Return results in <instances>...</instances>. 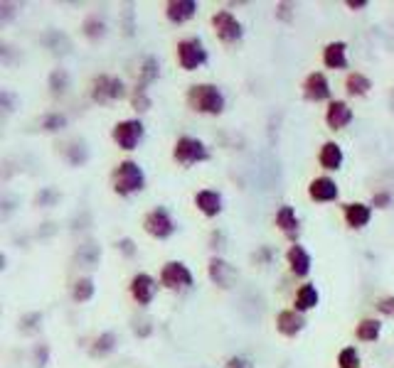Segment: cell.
I'll return each instance as SVG.
<instances>
[{
	"label": "cell",
	"instance_id": "6da1fadb",
	"mask_svg": "<svg viewBox=\"0 0 394 368\" xmlns=\"http://www.w3.org/2000/svg\"><path fill=\"white\" fill-rule=\"evenodd\" d=\"M187 101L195 111L210 115H219L224 111V94L212 84H195L187 91Z\"/></svg>",
	"mask_w": 394,
	"mask_h": 368
},
{
	"label": "cell",
	"instance_id": "7a4b0ae2",
	"mask_svg": "<svg viewBox=\"0 0 394 368\" xmlns=\"http://www.w3.org/2000/svg\"><path fill=\"white\" fill-rule=\"evenodd\" d=\"M146 184V174H143L141 164L133 160H123L114 169V192L121 197H128L133 192H141Z\"/></svg>",
	"mask_w": 394,
	"mask_h": 368
},
{
	"label": "cell",
	"instance_id": "3957f363",
	"mask_svg": "<svg viewBox=\"0 0 394 368\" xmlns=\"http://www.w3.org/2000/svg\"><path fill=\"white\" fill-rule=\"evenodd\" d=\"M177 62L185 71H195L208 62V50L197 37H187L177 42Z\"/></svg>",
	"mask_w": 394,
	"mask_h": 368
},
{
	"label": "cell",
	"instance_id": "277c9868",
	"mask_svg": "<svg viewBox=\"0 0 394 368\" xmlns=\"http://www.w3.org/2000/svg\"><path fill=\"white\" fill-rule=\"evenodd\" d=\"M172 157H175L180 164H195V162H205V160L210 157V153H208V148H205L203 140L185 135V138H180L175 143Z\"/></svg>",
	"mask_w": 394,
	"mask_h": 368
},
{
	"label": "cell",
	"instance_id": "5b68a950",
	"mask_svg": "<svg viewBox=\"0 0 394 368\" xmlns=\"http://www.w3.org/2000/svg\"><path fill=\"white\" fill-rule=\"evenodd\" d=\"M123 96H126V86L116 76H99L91 84V99L96 104H111V101H118Z\"/></svg>",
	"mask_w": 394,
	"mask_h": 368
},
{
	"label": "cell",
	"instance_id": "8992f818",
	"mask_svg": "<svg viewBox=\"0 0 394 368\" xmlns=\"http://www.w3.org/2000/svg\"><path fill=\"white\" fill-rule=\"evenodd\" d=\"M143 138V123L138 118L121 120V123L114 125V140L118 143V148L133 150Z\"/></svg>",
	"mask_w": 394,
	"mask_h": 368
},
{
	"label": "cell",
	"instance_id": "52a82bcc",
	"mask_svg": "<svg viewBox=\"0 0 394 368\" xmlns=\"http://www.w3.org/2000/svg\"><path fill=\"white\" fill-rule=\"evenodd\" d=\"M212 25L217 30V37L222 42H237L242 40L244 30H242V22L232 15L229 10H219L212 15Z\"/></svg>",
	"mask_w": 394,
	"mask_h": 368
},
{
	"label": "cell",
	"instance_id": "ba28073f",
	"mask_svg": "<svg viewBox=\"0 0 394 368\" xmlns=\"http://www.w3.org/2000/svg\"><path fill=\"white\" fill-rule=\"evenodd\" d=\"M161 283L165 285L168 290H182L192 285V273L187 270L185 263L180 260H172V263H165L161 273Z\"/></svg>",
	"mask_w": 394,
	"mask_h": 368
},
{
	"label": "cell",
	"instance_id": "9c48e42d",
	"mask_svg": "<svg viewBox=\"0 0 394 368\" xmlns=\"http://www.w3.org/2000/svg\"><path fill=\"white\" fill-rule=\"evenodd\" d=\"M143 226H146V231L153 236V239L163 241V239H170L172 231H175V224H172L170 214H168L165 209H153L151 214L146 216V221H143Z\"/></svg>",
	"mask_w": 394,
	"mask_h": 368
},
{
	"label": "cell",
	"instance_id": "30bf717a",
	"mask_svg": "<svg viewBox=\"0 0 394 368\" xmlns=\"http://www.w3.org/2000/svg\"><path fill=\"white\" fill-rule=\"evenodd\" d=\"M156 290H158L156 280L146 273H138L136 278L131 280V295L138 304H151L153 297H156Z\"/></svg>",
	"mask_w": 394,
	"mask_h": 368
},
{
	"label": "cell",
	"instance_id": "8fae6325",
	"mask_svg": "<svg viewBox=\"0 0 394 368\" xmlns=\"http://www.w3.org/2000/svg\"><path fill=\"white\" fill-rule=\"evenodd\" d=\"M304 94H306V99L315 101V104L330 99V84H328V79H325L323 71H313V74H308V79H306V84H304Z\"/></svg>",
	"mask_w": 394,
	"mask_h": 368
},
{
	"label": "cell",
	"instance_id": "7c38bea8",
	"mask_svg": "<svg viewBox=\"0 0 394 368\" xmlns=\"http://www.w3.org/2000/svg\"><path fill=\"white\" fill-rule=\"evenodd\" d=\"M195 13H197L195 0H170L165 8L168 20L177 22V25H182V22H187L190 17H195Z\"/></svg>",
	"mask_w": 394,
	"mask_h": 368
},
{
	"label": "cell",
	"instance_id": "4fadbf2b",
	"mask_svg": "<svg viewBox=\"0 0 394 368\" xmlns=\"http://www.w3.org/2000/svg\"><path fill=\"white\" fill-rule=\"evenodd\" d=\"M308 194H311V199H315V201H333V199H338L340 192H338V184L330 177H315L308 187Z\"/></svg>",
	"mask_w": 394,
	"mask_h": 368
},
{
	"label": "cell",
	"instance_id": "5bb4252c",
	"mask_svg": "<svg viewBox=\"0 0 394 368\" xmlns=\"http://www.w3.org/2000/svg\"><path fill=\"white\" fill-rule=\"evenodd\" d=\"M325 120L333 130H343L345 125H350L353 120V108H350L345 101H333L328 106V113H325Z\"/></svg>",
	"mask_w": 394,
	"mask_h": 368
},
{
	"label": "cell",
	"instance_id": "9a60e30c",
	"mask_svg": "<svg viewBox=\"0 0 394 368\" xmlns=\"http://www.w3.org/2000/svg\"><path fill=\"white\" fill-rule=\"evenodd\" d=\"M276 327H278V332L286 334V337H296V334L306 327V319H304V314L296 312V309H286V312H281L276 317Z\"/></svg>",
	"mask_w": 394,
	"mask_h": 368
},
{
	"label": "cell",
	"instance_id": "2e32d148",
	"mask_svg": "<svg viewBox=\"0 0 394 368\" xmlns=\"http://www.w3.org/2000/svg\"><path fill=\"white\" fill-rule=\"evenodd\" d=\"M288 265H291V273L299 275V278H306L311 273V255L304 246H291L288 248Z\"/></svg>",
	"mask_w": 394,
	"mask_h": 368
},
{
	"label": "cell",
	"instance_id": "e0dca14e",
	"mask_svg": "<svg viewBox=\"0 0 394 368\" xmlns=\"http://www.w3.org/2000/svg\"><path fill=\"white\" fill-rule=\"evenodd\" d=\"M323 62L328 69H345L348 66V45L345 42H330L323 50Z\"/></svg>",
	"mask_w": 394,
	"mask_h": 368
},
{
	"label": "cell",
	"instance_id": "ac0fdd59",
	"mask_svg": "<svg viewBox=\"0 0 394 368\" xmlns=\"http://www.w3.org/2000/svg\"><path fill=\"white\" fill-rule=\"evenodd\" d=\"M369 219H372V209L367 204H360V201L345 204V221H348L350 229H362L369 224Z\"/></svg>",
	"mask_w": 394,
	"mask_h": 368
},
{
	"label": "cell",
	"instance_id": "d6986e66",
	"mask_svg": "<svg viewBox=\"0 0 394 368\" xmlns=\"http://www.w3.org/2000/svg\"><path fill=\"white\" fill-rule=\"evenodd\" d=\"M210 278H212L217 285H222V288H229V285H232V280L237 278V270H234L227 260L212 258V260H210Z\"/></svg>",
	"mask_w": 394,
	"mask_h": 368
},
{
	"label": "cell",
	"instance_id": "ffe728a7",
	"mask_svg": "<svg viewBox=\"0 0 394 368\" xmlns=\"http://www.w3.org/2000/svg\"><path fill=\"white\" fill-rule=\"evenodd\" d=\"M195 204L205 216H217L219 211H222V197L212 190H205L195 197Z\"/></svg>",
	"mask_w": 394,
	"mask_h": 368
},
{
	"label": "cell",
	"instance_id": "44dd1931",
	"mask_svg": "<svg viewBox=\"0 0 394 368\" xmlns=\"http://www.w3.org/2000/svg\"><path fill=\"white\" fill-rule=\"evenodd\" d=\"M320 164H323L325 169H340V164H343V148H340L338 143H325L323 148H320Z\"/></svg>",
	"mask_w": 394,
	"mask_h": 368
},
{
	"label": "cell",
	"instance_id": "7402d4cb",
	"mask_svg": "<svg viewBox=\"0 0 394 368\" xmlns=\"http://www.w3.org/2000/svg\"><path fill=\"white\" fill-rule=\"evenodd\" d=\"M276 226L286 236H296V234H299V219H296V211H293V206H281V209H278Z\"/></svg>",
	"mask_w": 394,
	"mask_h": 368
},
{
	"label": "cell",
	"instance_id": "603a6c76",
	"mask_svg": "<svg viewBox=\"0 0 394 368\" xmlns=\"http://www.w3.org/2000/svg\"><path fill=\"white\" fill-rule=\"evenodd\" d=\"M315 304H318V290L313 288V285H304V288L299 290V295H296V312H308V309H313Z\"/></svg>",
	"mask_w": 394,
	"mask_h": 368
},
{
	"label": "cell",
	"instance_id": "cb8c5ba5",
	"mask_svg": "<svg viewBox=\"0 0 394 368\" xmlns=\"http://www.w3.org/2000/svg\"><path fill=\"white\" fill-rule=\"evenodd\" d=\"M345 89H348L350 96H365L372 89V81L365 74H360V71H353V74H348V79H345Z\"/></svg>",
	"mask_w": 394,
	"mask_h": 368
},
{
	"label": "cell",
	"instance_id": "d4e9b609",
	"mask_svg": "<svg viewBox=\"0 0 394 368\" xmlns=\"http://www.w3.org/2000/svg\"><path fill=\"white\" fill-rule=\"evenodd\" d=\"M379 322L377 319H362V322L358 324V339H362V341H374V339L379 337Z\"/></svg>",
	"mask_w": 394,
	"mask_h": 368
},
{
	"label": "cell",
	"instance_id": "484cf974",
	"mask_svg": "<svg viewBox=\"0 0 394 368\" xmlns=\"http://www.w3.org/2000/svg\"><path fill=\"white\" fill-rule=\"evenodd\" d=\"M91 295H94V283H91L89 278L76 280L74 290H72V297H74L76 302H86V299H91Z\"/></svg>",
	"mask_w": 394,
	"mask_h": 368
},
{
	"label": "cell",
	"instance_id": "4316f807",
	"mask_svg": "<svg viewBox=\"0 0 394 368\" xmlns=\"http://www.w3.org/2000/svg\"><path fill=\"white\" fill-rule=\"evenodd\" d=\"M114 346H116V337H114L111 332H107V334H102V337L94 341V348H91V353H94V356H104V353L114 351Z\"/></svg>",
	"mask_w": 394,
	"mask_h": 368
},
{
	"label": "cell",
	"instance_id": "83f0119b",
	"mask_svg": "<svg viewBox=\"0 0 394 368\" xmlns=\"http://www.w3.org/2000/svg\"><path fill=\"white\" fill-rule=\"evenodd\" d=\"M67 86H69V76H67V71H64V69L52 71V76H50V89H52V94H64Z\"/></svg>",
	"mask_w": 394,
	"mask_h": 368
},
{
	"label": "cell",
	"instance_id": "f1b7e54d",
	"mask_svg": "<svg viewBox=\"0 0 394 368\" xmlns=\"http://www.w3.org/2000/svg\"><path fill=\"white\" fill-rule=\"evenodd\" d=\"M158 76V59H153V57H148L146 62H143V69H141V84L138 86H143L146 89L148 84H151L153 79Z\"/></svg>",
	"mask_w": 394,
	"mask_h": 368
},
{
	"label": "cell",
	"instance_id": "f546056e",
	"mask_svg": "<svg viewBox=\"0 0 394 368\" xmlns=\"http://www.w3.org/2000/svg\"><path fill=\"white\" fill-rule=\"evenodd\" d=\"M338 363H340V368H358L360 366V353L355 351L353 346L343 348L340 356H338Z\"/></svg>",
	"mask_w": 394,
	"mask_h": 368
},
{
	"label": "cell",
	"instance_id": "4dcf8cb0",
	"mask_svg": "<svg viewBox=\"0 0 394 368\" xmlns=\"http://www.w3.org/2000/svg\"><path fill=\"white\" fill-rule=\"evenodd\" d=\"M104 32H107V25H104L99 17H89V20L84 22V35L91 37V40H96V37H104Z\"/></svg>",
	"mask_w": 394,
	"mask_h": 368
},
{
	"label": "cell",
	"instance_id": "1f68e13d",
	"mask_svg": "<svg viewBox=\"0 0 394 368\" xmlns=\"http://www.w3.org/2000/svg\"><path fill=\"white\" fill-rule=\"evenodd\" d=\"M67 125V118L62 113H50L42 118V128L50 130V133H55V130H62Z\"/></svg>",
	"mask_w": 394,
	"mask_h": 368
},
{
	"label": "cell",
	"instance_id": "d6a6232c",
	"mask_svg": "<svg viewBox=\"0 0 394 368\" xmlns=\"http://www.w3.org/2000/svg\"><path fill=\"white\" fill-rule=\"evenodd\" d=\"M133 106H136V111H148V108H151V99L146 96V89H143V86H136V94H133Z\"/></svg>",
	"mask_w": 394,
	"mask_h": 368
},
{
	"label": "cell",
	"instance_id": "836d02e7",
	"mask_svg": "<svg viewBox=\"0 0 394 368\" xmlns=\"http://www.w3.org/2000/svg\"><path fill=\"white\" fill-rule=\"evenodd\" d=\"M377 309H379L382 314H387V317H394V297H392V295H389V297H382V299H379V302H377Z\"/></svg>",
	"mask_w": 394,
	"mask_h": 368
},
{
	"label": "cell",
	"instance_id": "e575fe53",
	"mask_svg": "<svg viewBox=\"0 0 394 368\" xmlns=\"http://www.w3.org/2000/svg\"><path fill=\"white\" fill-rule=\"evenodd\" d=\"M227 368H254V363L249 361V358H244V356H232V358H229V363H227Z\"/></svg>",
	"mask_w": 394,
	"mask_h": 368
},
{
	"label": "cell",
	"instance_id": "d590c367",
	"mask_svg": "<svg viewBox=\"0 0 394 368\" xmlns=\"http://www.w3.org/2000/svg\"><path fill=\"white\" fill-rule=\"evenodd\" d=\"M369 3L367 0H348V8H353V10H360V8H367Z\"/></svg>",
	"mask_w": 394,
	"mask_h": 368
},
{
	"label": "cell",
	"instance_id": "8d00e7d4",
	"mask_svg": "<svg viewBox=\"0 0 394 368\" xmlns=\"http://www.w3.org/2000/svg\"><path fill=\"white\" fill-rule=\"evenodd\" d=\"M389 204V194H377L374 197V206H387Z\"/></svg>",
	"mask_w": 394,
	"mask_h": 368
},
{
	"label": "cell",
	"instance_id": "74e56055",
	"mask_svg": "<svg viewBox=\"0 0 394 368\" xmlns=\"http://www.w3.org/2000/svg\"><path fill=\"white\" fill-rule=\"evenodd\" d=\"M278 10H281L278 15H281L283 20H291V13H288V6H286V3H283V6H278Z\"/></svg>",
	"mask_w": 394,
	"mask_h": 368
},
{
	"label": "cell",
	"instance_id": "f35d334b",
	"mask_svg": "<svg viewBox=\"0 0 394 368\" xmlns=\"http://www.w3.org/2000/svg\"><path fill=\"white\" fill-rule=\"evenodd\" d=\"M131 246H133V243H131V241H128V239H126V241H121V248H123V253H126V255H131V253H133Z\"/></svg>",
	"mask_w": 394,
	"mask_h": 368
},
{
	"label": "cell",
	"instance_id": "ab89813d",
	"mask_svg": "<svg viewBox=\"0 0 394 368\" xmlns=\"http://www.w3.org/2000/svg\"><path fill=\"white\" fill-rule=\"evenodd\" d=\"M392 111H394V91H392Z\"/></svg>",
	"mask_w": 394,
	"mask_h": 368
}]
</instances>
